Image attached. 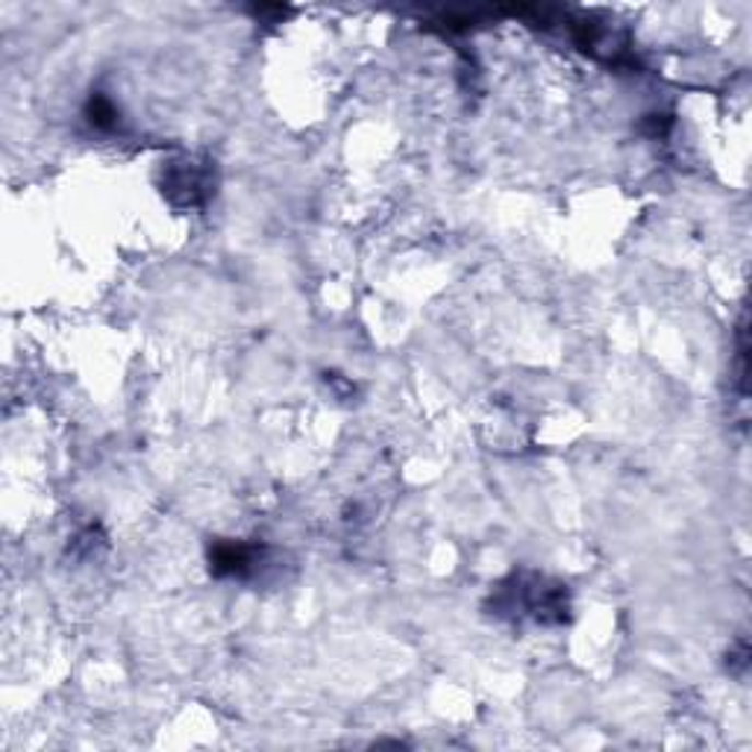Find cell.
I'll return each mask as SVG.
<instances>
[{"label":"cell","mask_w":752,"mask_h":752,"mask_svg":"<svg viewBox=\"0 0 752 752\" xmlns=\"http://www.w3.org/2000/svg\"><path fill=\"white\" fill-rule=\"evenodd\" d=\"M162 192L176 209H197L215 194V180H212L209 162L201 159H174L168 162L162 174Z\"/></svg>","instance_id":"cell-1"},{"label":"cell","mask_w":752,"mask_h":752,"mask_svg":"<svg viewBox=\"0 0 752 752\" xmlns=\"http://www.w3.org/2000/svg\"><path fill=\"white\" fill-rule=\"evenodd\" d=\"M209 561H212V570L218 573V577H250L253 570H257V565L262 561V550L259 547H248V544H239V542H224V544H215L209 552Z\"/></svg>","instance_id":"cell-2"},{"label":"cell","mask_w":752,"mask_h":752,"mask_svg":"<svg viewBox=\"0 0 752 752\" xmlns=\"http://www.w3.org/2000/svg\"><path fill=\"white\" fill-rule=\"evenodd\" d=\"M115 118H118L115 106H112L106 98H101V94H94L92 101H89V121H92L94 127H103V129L115 127Z\"/></svg>","instance_id":"cell-3"}]
</instances>
